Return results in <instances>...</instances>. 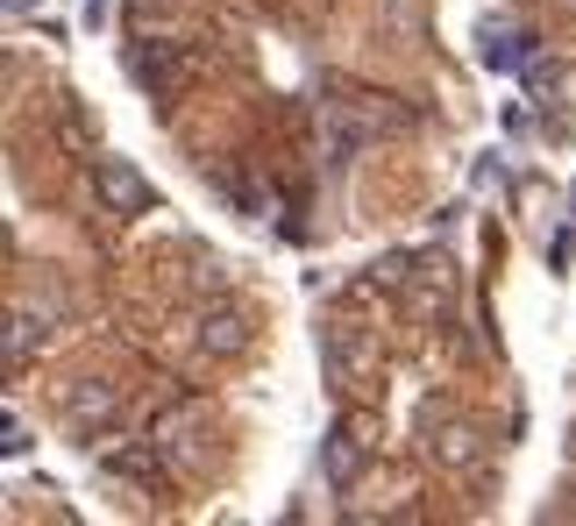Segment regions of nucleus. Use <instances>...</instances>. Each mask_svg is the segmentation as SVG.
Instances as JSON below:
<instances>
[{
    "mask_svg": "<svg viewBox=\"0 0 576 526\" xmlns=\"http://www.w3.org/2000/svg\"><path fill=\"white\" fill-rule=\"evenodd\" d=\"M378 363V348H370V334L356 328V320H320V377H328L342 399L350 391H364V370Z\"/></svg>",
    "mask_w": 576,
    "mask_h": 526,
    "instance_id": "1",
    "label": "nucleus"
},
{
    "mask_svg": "<svg viewBox=\"0 0 576 526\" xmlns=\"http://www.w3.org/2000/svg\"><path fill=\"white\" fill-rule=\"evenodd\" d=\"M427 463L434 469H449V477H463V469H477L485 463V427H470V420H455V413H427Z\"/></svg>",
    "mask_w": 576,
    "mask_h": 526,
    "instance_id": "2",
    "label": "nucleus"
},
{
    "mask_svg": "<svg viewBox=\"0 0 576 526\" xmlns=\"http://www.w3.org/2000/svg\"><path fill=\"white\" fill-rule=\"evenodd\" d=\"M128 72H136V86L150 93V100H179L185 78H193V50L185 44H143L136 58H128Z\"/></svg>",
    "mask_w": 576,
    "mask_h": 526,
    "instance_id": "3",
    "label": "nucleus"
},
{
    "mask_svg": "<svg viewBox=\"0 0 576 526\" xmlns=\"http://www.w3.org/2000/svg\"><path fill=\"white\" fill-rule=\"evenodd\" d=\"M93 193H100L107 213H150V179H143L128 157H93Z\"/></svg>",
    "mask_w": 576,
    "mask_h": 526,
    "instance_id": "4",
    "label": "nucleus"
},
{
    "mask_svg": "<svg viewBox=\"0 0 576 526\" xmlns=\"http://www.w3.org/2000/svg\"><path fill=\"white\" fill-rule=\"evenodd\" d=\"M364 420L356 413H342V420L328 427V441H320V469H328V491H350L356 484V469H364Z\"/></svg>",
    "mask_w": 576,
    "mask_h": 526,
    "instance_id": "5",
    "label": "nucleus"
},
{
    "mask_svg": "<svg viewBox=\"0 0 576 526\" xmlns=\"http://www.w3.org/2000/svg\"><path fill=\"white\" fill-rule=\"evenodd\" d=\"M527 50H534V36L519 29V22H477V64H485V72H519V64H527Z\"/></svg>",
    "mask_w": 576,
    "mask_h": 526,
    "instance_id": "6",
    "label": "nucleus"
},
{
    "mask_svg": "<svg viewBox=\"0 0 576 526\" xmlns=\"http://www.w3.org/2000/svg\"><path fill=\"white\" fill-rule=\"evenodd\" d=\"M199 348H207V356H243L249 348V314L243 306H207V314H199Z\"/></svg>",
    "mask_w": 576,
    "mask_h": 526,
    "instance_id": "7",
    "label": "nucleus"
},
{
    "mask_svg": "<svg viewBox=\"0 0 576 526\" xmlns=\"http://www.w3.org/2000/svg\"><path fill=\"white\" fill-rule=\"evenodd\" d=\"M114 420V384H100V377H86V384L72 391V399H64V427H72L78 441L93 435V427H107Z\"/></svg>",
    "mask_w": 576,
    "mask_h": 526,
    "instance_id": "8",
    "label": "nucleus"
},
{
    "mask_svg": "<svg viewBox=\"0 0 576 526\" xmlns=\"http://www.w3.org/2000/svg\"><path fill=\"white\" fill-rule=\"evenodd\" d=\"M107 469H114V477H128V484H143V491H150V484H164L157 449H107Z\"/></svg>",
    "mask_w": 576,
    "mask_h": 526,
    "instance_id": "9",
    "label": "nucleus"
},
{
    "mask_svg": "<svg viewBox=\"0 0 576 526\" xmlns=\"http://www.w3.org/2000/svg\"><path fill=\"white\" fill-rule=\"evenodd\" d=\"M356 114L370 129H413V107H392V93H356Z\"/></svg>",
    "mask_w": 576,
    "mask_h": 526,
    "instance_id": "10",
    "label": "nucleus"
},
{
    "mask_svg": "<svg viewBox=\"0 0 576 526\" xmlns=\"http://www.w3.org/2000/svg\"><path fill=\"white\" fill-rule=\"evenodd\" d=\"M29 306H15V314H8V342H0V356H8V370H22V363H29Z\"/></svg>",
    "mask_w": 576,
    "mask_h": 526,
    "instance_id": "11",
    "label": "nucleus"
},
{
    "mask_svg": "<svg viewBox=\"0 0 576 526\" xmlns=\"http://www.w3.org/2000/svg\"><path fill=\"white\" fill-rule=\"evenodd\" d=\"M569 463H576V435H569Z\"/></svg>",
    "mask_w": 576,
    "mask_h": 526,
    "instance_id": "12",
    "label": "nucleus"
}]
</instances>
